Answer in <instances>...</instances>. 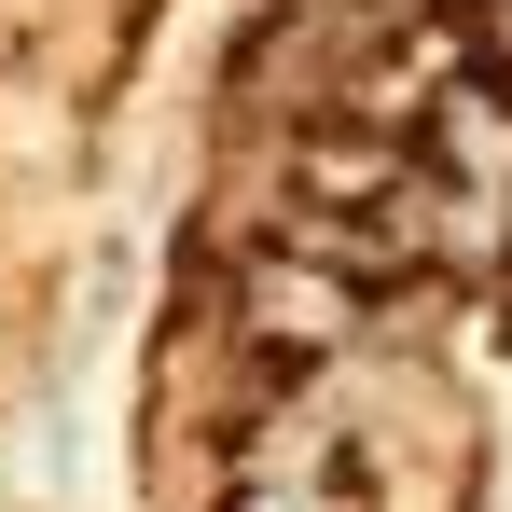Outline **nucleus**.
<instances>
[{"label": "nucleus", "instance_id": "3", "mask_svg": "<svg viewBox=\"0 0 512 512\" xmlns=\"http://www.w3.org/2000/svg\"><path fill=\"white\" fill-rule=\"evenodd\" d=\"M222 512H346V485H236Z\"/></svg>", "mask_w": 512, "mask_h": 512}, {"label": "nucleus", "instance_id": "2", "mask_svg": "<svg viewBox=\"0 0 512 512\" xmlns=\"http://www.w3.org/2000/svg\"><path fill=\"white\" fill-rule=\"evenodd\" d=\"M416 167H429V180H485V194H512V84H499V70H457V84L416 111Z\"/></svg>", "mask_w": 512, "mask_h": 512}, {"label": "nucleus", "instance_id": "1", "mask_svg": "<svg viewBox=\"0 0 512 512\" xmlns=\"http://www.w3.org/2000/svg\"><path fill=\"white\" fill-rule=\"evenodd\" d=\"M374 305L388 291L333 263L319 236H250V263H236V346H263V360H346L374 333Z\"/></svg>", "mask_w": 512, "mask_h": 512}]
</instances>
